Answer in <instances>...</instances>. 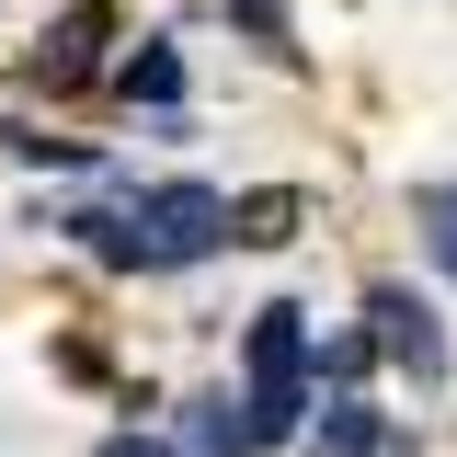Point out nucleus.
Returning a JSON list of instances; mask_svg holds the SVG:
<instances>
[{
	"mask_svg": "<svg viewBox=\"0 0 457 457\" xmlns=\"http://www.w3.org/2000/svg\"><path fill=\"white\" fill-rule=\"evenodd\" d=\"M69 240H80V252H92V263H104V275H149V228L126 218V195H114V206H69Z\"/></svg>",
	"mask_w": 457,
	"mask_h": 457,
	"instance_id": "5",
	"label": "nucleus"
},
{
	"mask_svg": "<svg viewBox=\"0 0 457 457\" xmlns=\"http://www.w3.org/2000/svg\"><path fill=\"white\" fill-rule=\"evenodd\" d=\"M366 332H378V354L389 366H411V389H435L446 378V320H435V297H411V286H366Z\"/></svg>",
	"mask_w": 457,
	"mask_h": 457,
	"instance_id": "3",
	"label": "nucleus"
},
{
	"mask_svg": "<svg viewBox=\"0 0 457 457\" xmlns=\"http://www.w3.org/2000/svg\"><path fill=\"white\" fill-rule=\"evenodd\" d=\"M240 423H252V446H297V423H309V309L297 297H275L240 343Z\"/></svg>",
	"mask_w": 457,
	"mask_h": 457,
	"instance_id": "1",
	"label": "nucleus"
},
{
	"mask_svg": "<svg viewBox=\"0 0 457 457\" xmlns=\"http://www.w3.org/2000/svg\"><path fill=\"white\" fill-rule=\"evenodd\" d=\"M114 80H126V104H149V114H171V104H183V46H161V35H149V46L126 57Z\"/></svg>",
	"mask_w": 457,
	"mask_h": 457,
	"instance_id": "7",
	"label": "nucleus"
},
{
	"mask_svg": "<svg viewBox=\"0 0 457 457\" xmlns=\"http://www.w3.org/2000/svg\"><path fill=\"white\" fill-rule=\"evenodd\" d=\"M228 240H252V252H275V240H297V195H240V206H228Z\"/></svg>",
	"mask_w": 457,
	"mask_h": 457,
	"instance_id": "9",
	"label": "nucleus"
},
{
	"mask_svg": "<svg viewBox=\"0 0 457 457\" xmlns=\"http://www.w3.org/2000/svg\"><path fill=\"white\" fill-rule=\"evenodd\" d=\"M297 435H309V457H389V411L366 389H332V411L297 423Z\"/></svg>",
	"mask_w": 457,
	"mask_h": 457,
	"instance_id": "6",
	"label": "nucleus"
},
{
	"mask_svg": "<svg viewBox=\"0 0 457 457\" xmlns=\"http://www.w3.org/2000/svg\"><path fill=\"white\" fill-rule=\"evenodd\" d=\"M309 366H320L332 389H366V366H378V332H332V343H309Z\"/></svg>",
	"mask_w": 457,
	"mask_h": 457,
	"instance_id": "12",
	"label": "nucleus"
},
{
	"mask_svg": "<svg viewBox=\"0 0 457 457\" xmlns=\"http://www.w3.org/2000/svg\"><path fill=\"white\" fill-rule=\"evenodd\" d=\"M183 446L195 457H252V423H240L228 400H183Z\"/></svg>",
	"mask_w": 457,
	"mask_h": 457,
	"instance_id": "8",
	"label": "nucleus"
},
{
	"mask_svg": "<svg viewBox=\"0 0 457 457\" xmlns=\"http://www.w3.org/2000/svg\"><path fill=\"white\" fill-rule=\"evenodd\" d=\"M228 23H240L263 57H297V12H286V0H228Z\"/></svg>",
	"mask_w": 457,
	"mask_h": 457,
	"instance_id": "11",
	"label": "nucleus"
},
{
	"mask_svg": "<svg viewBox=\"0 0 457 457\" xmlns=\"http://www.w3.org/2000/svg\"><path fill=\"white\" fill-rule=\"evenodd\" d=\"M104 35H114V12H104V0L57 12V35L35 46V80H46V92H69V80H92V69H104Z\"/></svg>",
	"mask_w": 457,
	"mask_h": 457,
	"instance_id": "4",
	"label": "nucleus"
},
{
	"mask_svg": "<svg viewBox=\"0 0 457 457\" xmlns=\"http://www.w3.org/2000/svg\"><path fill=\"white\" fill-rule=\"evenodd\" d=\"M411 228H423V252L457 275V171L446 183H411Z\"/></svg>",
	"mask_w": 457,
	"mask_h": 457,
	"instance_id": "10",
	"label": "nucleus"
},
{
	"mask_svg": "<svg viewBox=\"0 0 457 457\" xmlns=\"http://www.w3.org/2000/svg\"><path fill=\"white\" fill-rule=\"evenodd\" d=\"M126 218L149 228V275L228 252V195L218 183H126Z\"/></svg>",
	"mask_w": 457,
	"mask_h": 457,
	"instance_id": "2",
	"label": "nucleus"
}]
</instances>
